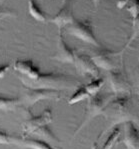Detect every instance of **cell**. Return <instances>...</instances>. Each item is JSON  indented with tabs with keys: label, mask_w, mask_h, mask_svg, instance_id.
Listing matches in <instances>:
<instances>
[{
	"label": "cell",
	"mask_w": 139,
	"mask_h": 149,
	"mask_svg": "<svg viewBox=\"0 0 139 149\" xmlns=\"http://www.w3.org/2000/svg\"><path fill=\"white\" fill-rule=\"evenodd\" d=\"M101 115H103L110 123L105 132L114 126L127 121L138 122V115L135 111L131 95H119L110 99L104 106Z\"/></svg>",
	"instance_id": "1"
},
{
	"label": "cell",
	"mask_w": 139,
	"mask_h": 149,
	"mask_svg": "<svg viewBox=\"0 0 139 149\" xmlns=\"http://www.w3.org/2000/svg\"><path fill=\"white\" fill-rule=\"evenodd\" d=\"M18 78L27 88H41V89H54V90H69L77 88L80 82L73 77L60 73H42L35 79H27L18 75Z\"/></svg>",
	"instance_id": "2"
},
{
	"label": "cell",
	"mask_w": 139,
	"mask_h": 149,
	"mask_svg": "<svg viewBox=\"0 0 139 149\" xmlns=\"http://www.w3.org/2000/svg\"><path fill=\"white\" fill-rule=\"evenodd\" d=\"M64 90H54V89H41V88H27L25 87L21 100L26 107L33 106L35 103L41 100H59L65 98Z\"/></svg>",
	"instance_id": "3"
},
{
	"label": "cell",
	"mask_w": 139,
	"mask_h": 149,
	"mask_svg": "<svg viewBox=\"0 0 139 149\" xmlns=\"http://www.w3.org/2000/svg\"><path fill=\"white\" fill-rule=\"evenodd\" d=\"M110 99H111V95H108V94H100V93H97V94H95L93 96H90L87 99V104H86L84 118H83V120H82L81 125L76 129L74 135H76L78 132H80V130L86 124H88L93 118H95L98 115H101L104 106H105L106 103Z\"/></svg>",
	"instance_id": "4"
},
{
	"label": "cell",
	"mask_w": 139,
	"mask_h": 149,
	"mask_svg": "<svg viewBox=\"0 0 139 149\" xmlns=\"http://www.w3.org/2000/svg\"><path fill=\"white\" fill-rule=\"evenodd\" d=\"M66 32L87 44L93 45L95 47H101V44L96 39L94 33H93L92 25L88 20L78 21L75 19L71 24H69V27L66 28Z\"/></svg>",
	"instance_id": "5"
},
{
	"label": "cell",
	"mask_w": 139,
	"mask_h": 149,
	"mask_svg": "<svg viewBox=\"0 0 139 149\" xmlns=\"http://www.w3.org/2000/svg\"><path fill=\"white\" fill-rule=\"evenodd\" d=\"M109 86H110L112 92L115 96L119 95H131L132 92V84L129 81L128 76L123 71L114 68L108 71L107 75Z\"/></svg>",
	"instance_id": "6"
},
{
	"label": "cell",
	"mask_w": 139,
	"mask_h": 149,
	"mask_svg": "<svg viewBox=\"0 0 139 149\" xmlns=\"http://www.w3.org/2000/svg\"><path fill=\"white\" fill-rule=\"evenodd\" d=\"M74 64L78 74L81 76H90L92 78L99 77V68L93 63L89 55L75 54Z\"/></svg>",
	"instance_id": "7"
},
{
	"label": "cell",
	"mask_w": 139,
	"mask_h": 149,
	"mask_svg": "<svg viewBox=\"0 0 139 149\" xmlns=\"http://www.w3.org/2000/svg\"><path fill=\"white\" fill-rule=\"evenodd\" d=\"M75 20L73 14V1L64 0V4L57 12V14L49 17V21L57 25L59 30H62L66 25L71 24Z\"/></svg>",
	"instance_id": "8"
},
{
	"label": "cell",
	"mask_w": 139,
	"mask_h": 149,
	"mask_svg": "<svg viewBox=\"0 0 139 149\" xmlns=\"http://www.w3.org/2000/svg\"><path fill=\"white\" fill-rule=\"evenodd\" d=\"M53 120V115H52L51 109H46L43 111V113H41L40 115L37 116H32L27 119L24 122L23 130H24V135H30L35 129L41 127L43 125H48L49 123L52 122Z\"/></svg>",
	"instance_id": "9"
},
{
	"label": "cell",
	"mask_w": 139,
	"mask_h": 149,
	"mask_svg": "<svg viewBox=\"0 0 139 149\" xmlns=\"http://www.w3.org/2000/svg\"><path fill=\"white\" fill-rule=\"evenodd\" d=\"M13 68L15 71H17L20 76L30 80L37 78L41 73L39 67H37L31 59H24V60L18 59L15 61Z\"/></svg>",
	"instance_id": "10"
},
{
	"label": "cell",
	"mask_w": 139,
	"mask_h": 149,
	"mask_svg": "<svg viewBox=\"0 0 139 149\" xmlns=\"http://www.w3.org/2000/svg\"><path fill=\"white\" fill-rule=\"evenodd\" d=\"M75 51L66 44L62 35V30H59V38L57 42V52L52 58L62 63H74Z\"/></svg>",
	"instance_id": "11"
},
{
	"label": "cell",
	"mask_w": 139,
	"mask_h": 149,
	"mask_svg": "<svg viewBox=\"0 0 139 149\" xmlns=\"http://www.w3.org/2000/svg\"><path fill=\"white\" fill-rule=\"evenodd\" d=\"M124 124V136L122 142L126 149H138L139 147V132L134 122L127 121Z\"/></svg>",
	"instance_id": "12"
},
{
	"label": "cell",
	"mask_w": 139,
	"mask_h": 149,
	"mask_svg": "<svg viewBox=\"0 0 139 149\" xmlns=\"http://www.w3.org/2000/svg\"><path fill=\"white\" fill-rule=\"evenodd\" d=\"M115 53L109 50H100L90 56L91 60L98 68H102L104 70H112L115 68V64L113 62V56Z\"/></svg>",
	"instance_id": "13"
},
{
	"label": "cell",
	"mask_w": 139,
	"mask_h": 149,
	"mask_svg": "<svg viewBox=\"0 0 139 149\" xmlns=\"http://www.w3.org/2000/svg\"><path fill=\"white\" fill-rule=\"evenodd\" d=\"M12 144L25 149H58L53 147L48 142L41 139L26 138V137H14Z\"/></svg>",
	"instance_id": "14"
},
{
	"label": "cell",
	"mask_w": 139,
	"mask_h": 149,
	"mask_svg": "<svg viewBox=\"0 0 139 149\" xmlns=\"http://www.w3.org/2000/svg\"><path fill=\"white\" fill-rule=\"evenodd\" d=\"M28 10L30 14L35 20L40 22L49 21V16H47L46 13L40 8V6L37 4L36 0H28Z\"/></svg>",
	"instance_id": "15"
},
{
	"label": "cell",
	"mask_w": 139,
	"mask_h": 149,
	"mask_svg": "<svg viewBox=\"0 0 139 149\" xmlns=\"http://www.w3.org/2000/svg\"><path fill=\"white\" fill-rule=\"evenodd\" d=\"M31 134L35 135V136H38L39 138H41V140L48 142L49 144L55 143V142H60V139H58L57 137L53 134V132L50 130V128L47 125H43V126H41V127L37 128V129L34 130Z\"/></svg>",
	"instance_id": "16"
},
{
	"label": "cell",
	"mask_w": 139,
	"mask_h": 149,
	"mask_svg": "<svg viewBox=\"0 0 139 149\" xmlns=\"http://www.w3.org/2000/svg\"><path fill=\"white\" fill-rule=\"evenodd\" d=\"M21 104L19 97H6L0 95V110L3 111H13Z\"/></svg>",
	"instance_id": "17"
},
{
	"label": "cell",
	"mask_w": 139,
	"mask_h": 149,
	"mask_svg": "<svg viewBox=\"0 0 139 149\" xmlns=\"http://www.w3.org/2000/svg\"><path fill=\"white\" fill-rule=\"evenodd\" d=\"M90 97V95L88 94V92L86 91L84 85H79L75 90L74 94L71 96V97L68 98V104L69 105H73L78 103L79 101H82V100L88 99Z\"/></svg>",
	"instance_id": "18"
},
{
	"label": "cell",
	"mask_w": 139,
	"mask_h": 149,
	"mask_svg": "<svg viewBox=\"0 0 139 149\" xmlns=\"http://www.w3.org/2000/svg\"><path fill=\"white\" fill-rule=\"evenodd\" d=\"M120 136H121V130H120V128L118 126H114L112 128L111 133L109 134L108 138L106 139L102 149H112L115 146V144L118 142V140H119Z\"/></svg>",
	"instance_id": "19"
},
{
	"label": "cell",
	"mask_w": 139,
	"mask_h": 149,
	"mask_svg": "<svg viewBox=\"0 0 139 149\" xmlns=\"http://www.w3.org/2000/svg\"><path fill=\"white\" fill-rule=\"evenodd\" d=\"M103 85H104V79L100 78V77H97V78L93 79L90 83L84 85V87H85L88 94L90 96H93V95H95L100 92V90H101V88L103 87Z\"/></svg>",
	"instance_id": "20"
},
{
	"label": "cell",
	"mask_w": 139,
	"mask_h": 149,
	"mask_svg": "<svg viewBox=\"0 0 139 149\" xmlns=\"http://www.w3.org/2000/svg\"><path fill=\"white\" fill-rule=\"evenodd\" d=\"M139 0H132V2L130 3V5H126L127 6V10L131 13L132 17L135 19L138 18V13H139Z\"/></svg>",
	"instance_id": "21"
},
{
	"label": "cell",
	"mask_w": 139,
	"mask_h": 149,
	"mask_svg": "<svg viewBox=\"0 0 139 149\" xmlns=\"http://www.w3.org/2000/svg\"><path fill=\"white\" fill-rule=\"evenodd\" d=\"M14 137L9 135L7 132L0 129V143L1 144H12Z\"/></svg>",
	"instance_id": "22"
},
{
	"label": "cell",
	"mask_w": 139,
	"mask_h": 149,
	"mask_svg": "<svg viewBox=\"0 0 139 149\" xmlns=\"http://www.w3.org/2000/svg\"><path fill=\"white\" fill-rule=\"evenodd\" d=\"M6 16H15V13L9 9L0 8V17H6Z\"/></svg>",
	"instance_id": "23"
},
{
	"label": "cell",
	"mask_w": 139,
	"mask_h": 149,
	"mask_svg": "<svg viewBox=\"0 0 139 149\" xmlns=\"http://www.w3.org/2000/svg\"><path fill=\"white\" fill-rule=\"evenodd\" d=\"M9 67H10V65H9V64L0 65V79L3 78V77L5 76V74H6V72L8 71Z\"/></svg>",
	"instance_id": "24"
},
{
	"label": "cell",
	"mask_w": 139,
	"mask_h": 149,
	"mask_svg": "<svg viewBox=\"0 0 139 149\" xmlns=\"http://www.w3.org/2000/svg\"><path fill=\"white\" fill-rule=\"evenodd\" d=\"M128 4H129V0H117L116 6L119 9H123L124 7H126V5H128Z\"/></svg>",
	"instance_id": "25"
},
{
	"label": "cell",
	"mask_w": 139,
	"mask_h": 149,
	"mask_svg": "<svg viewBox=\"0 0 139 149\" xmlns=\"http://www.w3.org/2000/svg\"><path fill=\"white\" fill-rule=\"evenodd\" d=\"M91 1L94 3V5H98V3H99L100 1H101V0H91Z\"/></svg>",
	"instance_id": "26"
},
{
	"label": "cell",
	"mask_w": 139,
	"mask_h": 149,
	"mask_svg": "<svg viewBox=\"0 0 139 149\" xmlns=\"http://www.w3.org/2000/svg\"><path fill=\"white\" fill-rule=\"evenodd\" d=\"M92 149H99L98 147H97V142H95V143H93Z\"/></svg>",
	"instance_id": "27"
},
{
	"label": "cell",
	"mask_w": 139,
	"mask_h": 149,
	"mask_svg": "<svg viewBox=\"0 0 139 149\" xmlns=\"http://www.w3.org/2000/svg\"><path fill=\"white\" fill-rule=\"evenodd\" d=\"M2 1H4V0H0V2H2Z\"/></svg>",
	"instance_id": "28"
},
{
	"label": "cell",
	"mask_w": 139,
	"mask_h": 149,
	"mask_svg": "<svg viewBox=\"0 0 139 149\" xmlns=\"http://www.w3.org/2000/svg\"><path fill=\"white\" fill-rule=\"evenodd\" d=\"M2 18H3V17H0V20H1V19H2Z\"/></svg>",
	"instance_id": "29"
},
{
	"label": "cell",
	"mask_w": 139,
	"mask_h": 149,
	"mask_svg": "<svg viewBox=\"0 0 139 149\" xmlns=\"http://www.w3.org/2000/svg\"><path fill=\"white\" fill-rule=\"evenodd\" d=\"M0 129H1V128H0Z\"/></svg>",
	"instance_id": "30"
}]
</instances>
